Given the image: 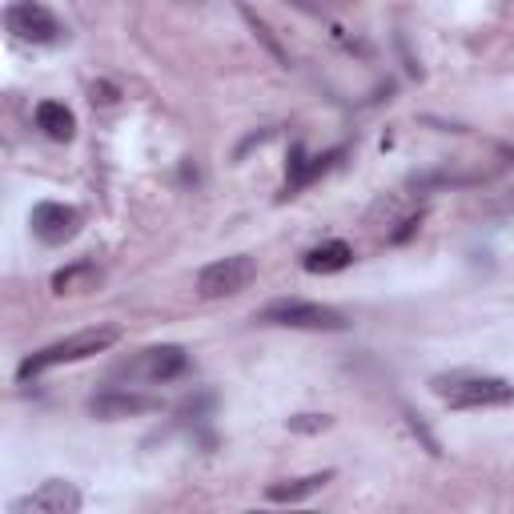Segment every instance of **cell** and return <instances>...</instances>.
<instances>
[{
	"label": "cell",
	"instance_id": "obj_1",
	"mask_svg": "<svg viewBox=\"0 0 514 514\" xmlns=\"http://www.w3.org/2000/svg\"><path fill=\"white\" fill-rule=\"evenodd\" d=\"M121 338V330L117 326H89V330H77V334H69V338H61V342H53V346H45V350H37V354H29L25 362H21V382H29V378H37V374H45V370H53V366H69V362H85V358H93V354H105L113 342Z\"/></svg>",
	"mask_w": 514,
	"mask_h": 514
},
{
	"label": "cell",
	"instance_id": "obj_2",
	"mask_svg": "<svg viewBox=\"0 0 514 514\" xmlns=\"http://www.w3.org/2000/svg\"><path fill=\"white\" fill-rule=\"evenodd\" d=\"M434 394H442L446 406H454V410L514 406V382H506V378H486V374H470V378H434Z\"/></svg>",
	"mask_w": 514,
	"mask_h": 514
},
{
	"label": "cell",
	"instance_id": "obj_3",
	"mask_svg": "<svg viewBox=\"0 0 514 514\" xmlns=\"http://www.w3.org/2000/svg\"><path fill=\"white\" fill-rule=\"evenodd\" d=\"M257 322H270V326H290V330H346V314L322 302H274L257 314Z\"/></svg>",
	"mask_w": 514,
	"mask_h": 514
},
{
	"label": "cell",
	"instance_id": "obj_4",
	"mask_svg": "<svg viewBox=\"0 0 514 514\" xmlns=\"http://www.w3.org/2000/svg\"><path fill=\"white\" fill-rule=\"evenodd\" d=\"M257 278V266L249 253H233V257H221V262H209L201 274H197V294L205 302L213 298H233L241 290H249V282Z\"/></svg>",
	"mask_w": 514,
	"mask_h": 514
},
{
	"label": "cell",
	"instance_id": "obj_5",
	"mask_svg": "<svg viewBox=\"0 0 514 514\" xmlns=\"http://www.w3.org/2000/svg\"><path fill=\"white\" fill-rule=\"evenodd\" d=\"M5 25L17 41L25 45H57L61 41V21L41 5V0H17V5H9L5 13Z\"/></svg>",
	"mask_w": 514,
	"mask_h": 514
},
{
	"label": "cell",
	"instance_id": "obj_6",
	"mask_svg": "<svg viewBox=\"0 0 514 514\" xmlns=\"http://www.w3.org/2000/svg\"><path fill=\"white\" fill-rule=\"evenodd\" d=\"M29 225L37 233V241L65 245V241H73L81 233V213L73 205H65V201H41V205H33Z\"/></svg>",
	"mask_w": 514,
	"mask_h": 514
},
{
	"label": "cell",
	"instance_id": "obj_7",
	"mask_svg": "<svg viewBox=\"0 0 514 514\" xmlns=\"http://www.w3.org/2000/svg\"><path fill=\"white\" fill-rule=\"evenodd\" d=\"M77 510H81V490L61 478L41 482L33 494H25L9 506V514H77Z\"/></svg>",
	"mask_w": 514,
	"mask_h": 514
},
{
	"label": "cell",
	"instance_id": "obj_8",
	"mask_svg": "<svg viewBox=\"0 0 514 514\" xmlns=\"http://www.w3.org/2000/svg\"><path fill=\"white\" fill-rule=\"evenodd\" d=\"M161 410V398H149V394H133V390H105L89 402V414L97 418H133V414H153Z\"/></svg>",
	"mask_w": 514,
	"mask_h": 514
},
{
	"label": "cell",
	"instance_id": "obj_9",
	"mask_svg": "<svg viewBox=\"0 0 514 514\" xmlns=\"http://www.w3.org/2000/svg\"><path fill=\"white\" fill-rule=\"evenodd\" d=\"M189 370V354L181 346H153L137 358V374H145L149 382H173Z\"/></svg>",
	"mask_w": 514,
	"mask_h": 514
},
{
	"label": "cell",
	"instance_id": "obj_10",
	"mask_svg": "<svg viewBox=\"0 0 514 514\" xmlns=\"http://www.w3.org/2000/svg\"><path fill=\"white\" fill-rule=\"evenodd\" d=\"M350 262H354V249H350L346 241H322V245H314V249L302 257L306 274H342Z\"/></svg>",
	"mask_w": 514,
	"mask_h": 514
},
{
	"label": "cell",
	"instance_id": "obj_11",
	"mask_svg": "<svg viewBox=\"0 0 514 514\" xmlns=\"http://www.w3.org/2000/svg\"><path fill=\"white\" fill-rule=\"evenodd\" d=\"M37 129H41L49 141H73L77 117H73L61 101H41V105H37Z\"/></svg>",
	"mask_w": 514,
	"mask_h": 514
},
{
	"label": "cell",
	"instance_id": "obj_12",
	"mask_svg": "<svg viewBox=\"0 0 514 514\" xmlns=\"http://www.w3.org/2000/svg\"><path fill=\"white\" fill-rule=\"evenodd\" d=\"M97 282H101V270L93 262H77V266H65V270L53 274V294L57 298L89 294V290H97Z\"/></svg>",
	"mask_w": 514,
	"mask_h": 514
},
{
	"label": "cell",
	"instance_id": "obj_13",
	"mask_svg": "<svg viewBox=\"0 0 514 514\" xmlns=\"http://www.w3.org/2000/svg\"><path fill=\"white\" fill-rule=\"evenodd\" d=\"M330 478H334V470H322V474H306V478H294V482H274V486L266 490V498H270V502H302V498L318 494V490H322Z\"/></svg>",
	"mask_w": 514,
	"mask_h": 514
},
{
	"label": "cell",
	"instance_id": "obj_14",
	"mask_svg": "<svg viewBox=\"0 0 514 514\" xmlns=\"http://www.w3.org/2000/svg\"><path fill=\"white\" fill-rule=\"evenodd\" d=\"M286 426H290L294 434H322V430L334 426V418H330V414H294Z\"/></svg>",
	"mask_w": 514,
	"mask_h": 514
},
{
	"label": "cell",
	"instance_id": "obj_15",
	"mask_svg": "<svg viewBox=\"0 0 514 514\" xmlns=\"http://www.w3.org/2000/svg\"><path fill=\"white\" fill-rule=\"evenodd\" d=\"M418 229H422V213H414V217H406V221H402V225H398V229L390 233V241H394V245H402V241H410V237H414Z\"/></svg>",
	"mask_w": 514,
	"mask_h": 514
},
{
	"label": "cell",
	"instance_id": "obj_16",
	"mask_svg": "<svg viewBox=\"0 0 514 514\" xmlns=\"http://www.w3.org/2000/svg\"><path fill=\"white\" fill-rule=\"evenodd\" d=\"M113 101H117V89L113 85H105V81L93 85V105H113Z\"/></svg>",
	"mask_w": 514,
	"mask_h": 514
}]
</instances>
